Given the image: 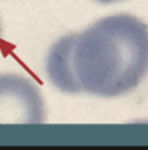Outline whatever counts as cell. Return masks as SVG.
I'll return each mask as SVG.
<instances>
[{
    "label": "cell",
    "instance_id": "1",
    "mask_svg": "<svg viewBox=\"0 0 148 150\" xmlns=\"http://www.w3.org/2000/svg\"><path fill=\"white\" fill-rule=\"evenodd\" d=\"M50 83L67 94L117 97L148 74V27L133 15L106 16L60 37L46 59Z\"/></svg>",
    "mask_w": 148,
    "mask_h": 150
},
{
    "label": "cell",
    "instance_id": "2",
    "mask_svg": "<svg viewBox=\"0 0 148 150\" xmlns=\"http://www.w3.org/2000/svg\"><path fill=\"white\" fill-rule=\"evenodd\" d=\"M44 115V100L32 81L0 74V124H41Z\"/></svg>",
    "mask_w": 148,
    "mask_h": 150
},
{
    "label": "cell",
    "instance_id": "3",
    "mask_svg": "<svg viewBox=\"0 0 148 150\" xmlns=\"http://www.w3.org/2000/svg\"><path fill=\"white\" fill-rule=\"evenodd\" d=\"M95 2H100V3H104V5H107V3H114V2H120V0H95Z\"/></svg>",
    "mask_w": 148,
    "mask_h": 150
}]
</instances>
